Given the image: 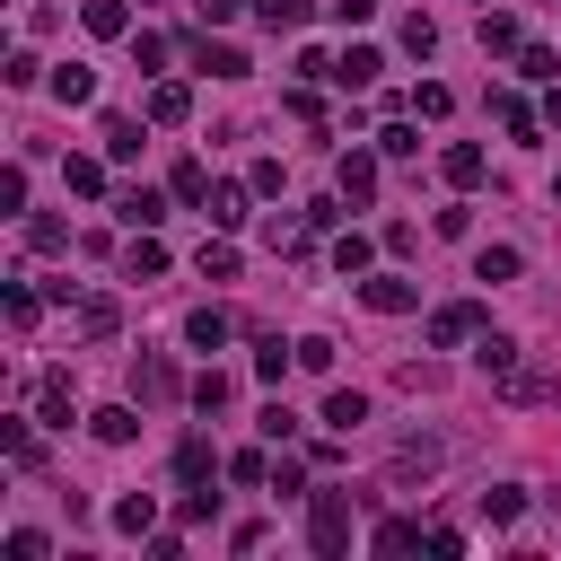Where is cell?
I'll use <instances>...</instances> for the list:
<instances>
[{
    "mask_svg": "<svg viewBox=\"0 0 561 561\" xmlns=\"http://www.w3.org/2000/svg\"><path fill=\"white\" fill-rule=\"evenodd\" d=\"M0 456H9L18 473H35V465H44V438H35V430H26L18 412H9V421H0Z\"/></svg>",
    "mask_w": 561,
    "mask_h": 561,
    "instance_id": "2e32d148",
    "label": "cell"
},
{
    "mask_svg": "<svg viewBox=\"0 0 561 561\" xmlns=\"http://www.w3.org/2000/svg\"><path fill=\"white\" fill-rule=\"evenodd\" d=\"M193 272H202V280H237V245H228V237H202Z\"/></svg>",
    "mask_w": 561,
    "mask_h": 561,
    "instance_id": "4316f807",
    "label": "cell"
},
{
    "mask_svg": "<svg viewBox=\"0 0 561 561\" xmlns=\"http://www.w3.org/2000/svg\"><path fill=\"white\" fill-rule=\"evenodd\" d=\"M307 9H316V0H254V18H263L272 35H289V26H307Z\"/></svg>",
    "mask_w": 561,
    "mask_h": 561,
    "instance_id": "e575fe53",
    "label": "cell"
},
{
    "mask_svg": "<svg viewBox=\"0 0 561 561\" xmlns=\"http://www.w3.org/2000/svg\"><path fill=\"white\" fill-rule=\"evenodd\" d=\"M333 18H342V26H368V18H377V0H333Z\"/></svg>",
    "mask_w": 561,
    "mask_h": 561,
    "instance_id": "f5cc1de1",
    "label": "cell"
},
{
    "mask_svg": "<svg viewBox=\"0 0 561 561\" xmlns=\"http://www.w3.org/2000/svg\"><path fill=\"white\" fill-rule=\"evenodd\" d=\"M228 333H237V324H228V307H193V316H184V342H193V351H219Z\"/></svg>",
    "mask_w": 561,
    "mask_h": 561,
    "instance_id": "ac0fdd59",
    "label": "cell"
},
{
    "mask_svg": "<svg viewBox=\"0 0 561 561\" xmlns=\"http://www.w3.org/2000/svg\"><path fill=\"white\" fill-rule=\"evenodd\" d=\"M403 53H412V61H430V53H438V18H421V9H412V18H403Z\"/></svg>",
    "mask_w": 561,
    "mask_h": 561,
    "instance_id": "8d00e7d4",
    "label": "cell"
},
{
    "mask_svg": "<svg viewBox=\"0 0 561 561\" xmlns=\"http://www.w3.org/2000/svg\"><path fill=\"white\" fill-rule=\"evenodd\" d=\"M219 517V491L210 482H184V526H210Z\"/></svg>",
    "mask_w": 561,
    "mask_h": 561,
    "instance_id": "ee69618b",
    "label": "cell"
},
{
    "mask_svg": "<svg viewBox=\"0 0 561 561\" xmlns=\"http://www.w3.org/2000/svg\"><path fill=\"white\" fill-rule=\"evenodd\" d=\"M158 272H167L158 228H131V237H123V280H158Z\"/></svg>",
    "mask_w": 561,
    "mask_h": 561,
    "instance_id": "9c48e42d",
    "label": "cell"
},
{
    "mask_svg": "<svg viewBox=\"0 0 561 561\" xmlns=\"http://www.w3.org/2000/svg\"><path fill=\"white\" fill-rule=\"evenodd\" d=\"M438 456H447V447H438V438H403V447H394V473H403V482H412V473H430V465H438Z\"/></svg>",
    "mask_w": 561,
    "mask_h": 561,
    "instance_id": "836d02e7",
    "label": "cell"
},
{
    "mask_svg": "<svg viewBox=\"0 0 561 561\" xmlns=\"http://www.w3.org/2000/svg\"><path fill=\"white\" fill-rule=\"evenodd\" d=\"M114 219H123V228H158V219H167V202H158L149 184H123V193H114Z\"/></svg>",
    "mask_w": 561,
    "mask_h": 561,
    "instance_id": "4fadbf2b",
    "label": "cell"
},
{
    "mask_svg": "<svg viewBox=\"0 0 561 561\" xmlns=\"http://www.w3.org/2000/svg\"><path fill=\"white\" fill-rule=\"evenodd\" d=\"M149 517H158V500H149V491H131V500H114V526H131V535H140Z\"/></svg>",
    "mask_w": 561,
    "mask_h": 561,
    "instance_id": "c3c4849f",
    "label": "cell"
},
{
    "mask_svg": "<svg viewBox=\"0 0 561 561\" xmlns=\"http://www.w3.org/2000/svg\"><path fill=\"white\" fill-rule=\"evenodd\" d=\"M377 70H386V61H377V44H351V53L333 61V79H342V88H368Z\"/></svg>",
    "mask_w": 561,
    "mask_h": 561,
    "instance_id": "d4e9b609",
    "label": "cell"
},
{
    "mask_svg": "<svg viewBox=\"0 0 561 561\" xmlns=\"http://www.w3.org/2000/svg\"><path fill=\"white\" fill-rule=\"evenodd\" d=\"M377 158H421V131H412V123H386V131H377Z\"/></svg>",
    "mask_w": 561,
    "mask_h": 561,
    "instance_id": "b9f144b4",
    "label": "cell"
},
{
    "mask_svg": "<svg viewBox=\"0 0 561 561\" xmlns=\"http://www.w3.org/2000/svg\"><path fill=\"white\" fill-rule=\"evenodd\" d=\"M114 324H123L114 298H79V307H70V333H79V342H114Z\"/></svg>",
    "mask_w": 561,
    "mask_h": 561,
    "instance_id": "5bb4252c",
    "label": "cell"
},
{
    "mask_svg": "<svg viewBox=\"0 0 561 561\" xmlns=\"http://www.w3.org/2000/svg\"><path fill=\"white\" fill-rule=\"evenodd\" d=\"M228 473H237V482H254V491H263V482H272V456H263V447H237V456H228Z\"/></svg>",
    "mask_w": 561,
    "mask_h": 561,
    "instance_id": "7bdbcfd3",
    "label": "cell"
},
{
    "mask_svg": "<svg viewBox=\"0 0 561 561\" xmlns=\"http://www.w3.org/2000/svg\"><path fill=\"white\" fill-rule=\"evenodd\" d=\"M140 114H149V123H167V131H175V123H184V114H193V88H184V79H149V96H140Z\"/></svg>",
    "mask_w": 561,
    "mask_h": 561,
    "instance_id": "ba28073f",
    "label": "cell"
},
{
    "mask_svg": "<svg viewBox=\"0 0 561 561\" xmlns=\"http://www.w3.org/2000/svg\"><path fill=\"white\" fill-rule=\"evenodd\" d=\"M184 394H193V412H228V394H237V377H228V368H202V377H193Z\"/></svg>",
    "mask_w": 561,
    "mask_h": 561,
    "instance_id": "603a6c76",
    "label": "cell"
},
{
    "mask_svg": "<svg viewBox=\"0 0 561 561\" xmlns=\"http://www.w3.org/2000/svg\"><path fill=\"white\" fill-rule=\"evenodd\" d=\"M543 131H561V88H552V96H543Z\"/></svg>",
    "mask_w": 561,
    "mask_h": 561,
    "instance_id": "db71d44e",
    "label": "cell"
},
{
    "mask_svg": "<svg viewBox=\"0 0 561 561\" xmlns=\"http://www.w3.org/2000/svg\"><path fill=\"white\" fill-rule=\"evenodd\" d=\"M44 552H53V543H44L35 526H9V561H44Z\"/></svg>",
    "mask_w": 561,
    "mask_h": 561,
    "instance_id": "f907efd6",
    "label": "cell"
},
{
    "mask_svg": "<svg viewBox=\"0 0 561 561\" xmlns=\"http://www.w3.org/2000/svg\"><path fill=\"white\" fill-rule=\"evenodd\" d=\"M263 438H272V447L298 438V412H289V403H263Z\"/></svg>",
    "mask_w": 561,
    "mask_h": 561,
    "instance_id": "681fc988",
    "label": "cell"
},
{
    "mask_svg": "<svg viewBox=\"0 0 561 561\" xmlns=\"http://www.w3.org/2000/svg\"><path fill=\"white\" fill-rule=\"evenodd\" d=\"M44 88H53V105H96V70H88V61H61Z\"/></svg>",
    "mask_w": 561,
    "mask_h": 561,
    "instance_id": "7c38bea8",
    "label": "cell"
},
{
    "mask_svg": "<svg viewBox=\"0 0 561 561\" xmlns=\"http://www.w3.org/2000/svg\"><path fill=\"white\" fill-rule=\"evenodd\" d=\"M289 368H298V342H280V333H263V342H254V377H263V386H280Z\"/></svg>",
    "mask_w": 561,
    "mask_h": 561,
    "instance_id": "d6986e66",
    "label": "cell"
},
{
    "mask_svg": "<svg viewBox=\"0 0 561 561\" xmlns=\"http://www.w3.org/2000/svg\"><path fill=\"white\" fill-rule=\"evenodd\" d=\"M237 9H254V0H193V18H202V26H228Z\"/></svg>",
    "mask_w": 561,
    "mask_h": 561,
    "instance_id": "816d5d0a",
    "label": "cell"
},
{
    "mask_svg": "<svg viewBox=\"0 0 561 561\" xmlns=\"http://www.w3.org/2000/svg\"><path fill=\"white\" fill-rule=\"evenodd\" d=\"M500 394H508V403H561V377H543V368H526V359H517V368L500 377Z\"/></svg>",
    "mask_w": 561,
    "mask_h": 561,
    "instance_id": "8fae6325",
    "label": "cell"
},
{
    "mask_svg": "<svg viewBox=\"0 0 561 561\" xmlns=\"http://www.w3.org/2000/svg\"><path fill=\"white\" fill-rule=\"evenodd\" d=\"M473 35H482V53H517V44H526V35H517V18H500V9H482V26H473Z\"/></svg>",
    "mask_w": 561,
    "mask_h": 561,
    "instance_id": "f546056e",
    "label": "cell"
},
{
    "mask_svg": "<svg viewBox=\"0 0 561 561\" xmlns=\"http://www.w3.org/2000/svg\"><path fill=\"white\" fill-rule=\"evenodd\" d=\"M491 333V316L473 307V298H447V307H430V351H473Z\"/></svg>",
    "mask_w": 561,
    "mask_h": 561,
    "instance_id": "7a4b0ae2",
    "label": "cell"
},
{
    "mask_svg": "<svg viewBox=\"0 0 561 561\" xmlns=\"http://www.w3.org/2000/svg\"><path fill=\"white\" fill-rule=\"evenodd\" d=\"M140 123L149 114H105V158H140Z\"/></svg>",
    "mask_w": 561,
    "mask_h": 561,
    "instance_id": "484cf974",
    "label": "cell"
},
{
    "mask_svg": "<svg viewBox=\"0 0 561 561\" xmlns=\"http://www.w3.org/2000/svg\"><path fill=\"white\" fill-rule=\"evenodd\" d=\"M167 193L202 210V202H210V167H202V158H175V175H167Z\"/></svg>",
    "mask_w": 561,
    "mask_h": 561,
    "instance_id": "44dd1931",
    "label": "cell"
},
{
    "mask_svg": "<svg viewBox=\"0 0 561 561\" xmlns=\"http://www.w3.org/2000/svg\"><path fill=\"white\" fill-rule=\"evenodd\" d=\"M140 412H149V403H105V412H88V430H96L105 447H131V438H140Z\"/></svg>",
    "mask_w": 561,
    "mask_h": 561,
    "instance_id": "30bf717a",
    "label": "cell"
},
{
    "mask_svg": "<svg viewBox=\"0 0 561 561\" xmlns=\"http://www.w3.org/2000/svg\"><path fill=\"white\" fill-rule=\"evenodd\" d=\"M202 210H210V228H219V237H237V228H245V184H210V202H202Z\"/></svg>",
    "mask_w": 561,
    "mask_h": 561,
    "instance_id": "e0dca14e",
    "label": "cell"
},
{
    "mask_svg": "<svg viewBox=\"0 0 561 561\" xmlns=\"http://www.w3.org/2000/svg\"><path fill=\"white\" fill-rule=\"evenodd\" d=\"M175 394H184V377H175V359H167V351H140V359H131V403H149V412H167Z\"/></svg>",
    "mask_w": 561,
    "mask_h": 561,
    "instance_id": "3957f363",
    "label": "cell"
},
{
    "mask_svg": "<svg viewBox=\"0 0 561 561\" xmlns=\"http://www.w3.org/2000/svg\"><path fill=\"white\" fill-rule=\"evenodd\" d=\"M438 175H447L456 193H473V184L491 175V158H482V140H447V149H438Z\"/></svg>",
    "mask_w": 561,
    "mask_h": 561,
    "instance_id": "8992f818",
    "label": "cell"
},
{
    "mask_svg": "<svg viewBox=\"0 0 561 561\" xmlns=\"http://www.w3.org/2000/svg\"><path fill=\"white\" fill-rule=\"evenodd\" d=\"M35 412H44L53 430H70V421H79V394H70V377H44V386H35Z\"/></svg>",
    "mask_w": 561,
    "mask_h": 561,
    "instance_id": "ffe728a7",
    "label": "cell"
},
{
    "mask_svg": "<svg viewBox=\"0 0 561 561\" xmlns=\"http://www.w3.org/2000/svg\"><path fill=\"white\" fill-rule=\"evenodd\" d=\"M175 473H184V482H219V456H210L202 438H184V447H175Z\"/></svg>",
    "mask_w": 561,
    "mask_h": 561,
    "instance_id": "d6a6232c",
    "label": "cell"
},
{
    "mask_svg": "<svg viewBox=\"0 0 561 561\" xmlns=\"http://www.w3.org/2000/svg\"><path fill=\"white\" fill-rule=\"evenodd\" d=\"M307 543H316L324 561L351 552V491H307Z\"/></svg>",
    "mask_w": 561,
    "mask_h": 561,
    "instance_id": "6da1fadb",
    "label": "cell"
},
{
    "mask_svg": "<svg viewBox=\"0 0 561 561\" xmlns=\"http://www.w3.org/2000/svg\"><path fill=\"white\" fill-rule=\"evenodd\" d=\"M61 184H70L79 202H96V193H105V158H70V167H61Z\"/></svg>",
    "mask_w": 561,
    "mask_h": 561,
    "instance_id": "4dcf8cb0",
    "label": "cell"
},
{
    "mask_svg": "<svg viewBox=\"0 0 561 561\" xmlns=\"http://www.w3.org/2000/svg\"><path fill=\"white\" fill-rule=\"evenodd\" d=\"M298 368L324 377V368H333V342H324V333H298Z\"/></svg>",
    "mask_w": 561,
    "mask_h": 561,
    "instance_id": "7dc6e473",
    "label": "cell"
},
{
    "mask_svg": "<svg viewBox=\"0 0 561 561\" xmlns=\"http://www.w3.org/2000/svg\"><path fill=\"white\" fill-rule=\"evenodd\" d=\"M368 543H377V552H412V543H430V526H421V517H377Z\"/></svg>",
    "mask_w": 561,
    "mask_h": 561,
    "instance_id": "cb8c5ba5",
    "label": "cell"
},
{
    "mask_svg": "<svg viewBox=\"0 0 561 561\" xmlns=\"http://www.w3.org/2000/svg\"><path fill=\"white\" fill-rule=\"evenodd\" d=\"M517 272H526L517 245H482V254H473V280H517Z\"/></svg>",
    "mask_w": 561,
    "mask_h": 561,
    "instance_id": "83f0119b",
    "label": "cell"
},
{
    "mask_svg": "<svg viewBox=\"0 0 561 561\" xmlns=\"http://www.w3.org/2000/svg\"><path fill=\"white\" fill-rule=\"evenodd\" d=\"M552 202H561V175H552Z\"/></svg>",
    "mask_w": 561,
    "mask_h": 561,
    "instance_id": "11a10c76",
    "label": "cell"
},
{
    "mask_svg": "<svg viewBox=\"0 0 561 561\" xmlns=\"http://www.w3.org/2000/svg\"><path fill=\"white\" fill-rule=\"evenodd\" d=\"M359 421H368V394H359V386H333V394H324V430H333V438H351Z\"/></svg>",
    "mask_w": 561,
    "mask_h": 561,
    "instance_id": "9a60e30c",
    "label": "cell"
},
{
    "mask_svg": "<svg viewBox=\"0 0 561 561\" xmlns=\"http://www.w3.org/2000/svg\"><path fill=\"white\" fill-rule=\"evenodd\" d=\"M473 359H482V377H508V368H517V342H508V333H482Z\"/></svg>",
    "mask_w": 561,
    "mask_h": 561,
    "instance_id": "1f68e13d",
    "label": "cell"
},
{
    "mask_svg": "<svg viewBox=\"0 0 561 561\" xmlns=\"http://www.w3.org/2000/svg\"><path fill=\"white\" fill-rule=\"evenodd\" d=\"M377 245H386V237H359V228H351V237H333V272H351V280H359V272L377 263Z\"/></svg>",
    "mask_w": 561,
    "mask_h": 561,
    "instance_id": "7402d4cb",
    "label": "cell"
},
{
    "mask_svg": "<svg viewBox=\"0 0 561 561\" xmlns=\"http://www.w3.org/2000/svg\"><path fill=\"white\" fill-rule=\"evenodd\" d=\"M482 9H491V0H482Z\"/></svg>",
    "mask_w": 561,
    "mask_h": 561,
    "instance_id": "9f6ffc18",
    "label": "cell"
},
{
    "mask_svg": "<svg viewBox=\"0 0 561 561\" xmlns=\"http://www.w3.org/2000/svg\"><path fill=\"white\" fill-rule=\"evenodd\" d=\"M482 517H491V526H517V517H526V491H517V482H491V491H482Z\"/></svg>",
    "mask_w": 561,
    "mask_h": 561,
    "instance_id": "f1b7e54d",
    "label": "cell"
},
{
    "mask_svg": "<svg viewBox=\"0 0 561 561\" xmlns=\"http://www.w3.org/2000/svg\"><path fill=\"white\" fill-rule=\"evenodd\" d=\"M517 79H561V53L552 44H517Z\"/></svg>",
    "mask_w": 561,
    "mask_h": 561,
    "instance_id": "74e56055",
    "label": "cell"
},
{
    "mask_svg": "<svg viewBox=\"0 0 561 561\" xmlns=\"http://www.w3.org/2000/svg\"><path fill=\"white\" fill-rule=\"evenodd\" d=\"M88 35H131V9L123 0H88Z\"/></svg>",
    "mask_w": 561,
    "mask_h": 561,
    "instance_id": "d590c367",
    "label": "cell"
},
{
    "mask_svg": "<svg viewBox=\"0 0 561 561\" xmlns=\"http://www.w3.org/2000/svg\"><path fill=\"white\" fill-rule=\"evenodd\" d=\"M131 61H140V70H167V35L140 26V35H131Z\"/></svg>",
    "mask_w": 561,
    "mask_h": 561,
    "instance_id": "f6af8a7d",
    "label": "cell"
},
{
    "mask_svg": "<svg viewBox=\"0 0 561 561\" xmlns=\"http://www.w3.org/2000/svg\"><path fill=\"white\" fill-rule=\"evenodd\" d=\"M447 105H456V96H447L438 79H421V88H412V114H421V123H447Z\"/></svg>",
    "mask_w": 561,
    "mask_h": 561,
    "instance_id": "60d3db41",
    "label": "cell"
},
{
    "mask_svg": "<svg viewBox=\"0 0 561 561\" xmlns=\"http://www.w3.org/2000/svg\"><path fill=\"white\" fill-rule=\"evenodd\" d=\"M359 298H368L377 316H412V307H421V289H412L403 272H368V280H359Z\"/></svg>",
    "mask_w": 561,
    "mask_h": 561,
    "instance_id": "52a82bcc",
    "label": "cell"
},
{
    "mask_svg": "<svg viewBox=\"0 0 561 561\" xmlns=\"http://www.w3.org/2000/svg\"><path fill=\"white\" fill-rule=\"evenodd\" d=\"M0 307H9V324H18V333H35V316H44V298H35L26 280H9V298H0Z\"/></svg>",
    "mask_w": 561,
    "mask_h": 561,
    "instance_id": "f35d334b",
    "label": "cell"
},
{
    "mask_svg": "<svg viewBox=\"0 0 561 561\" xmlns=\"http://www.w3.org/2000/svg\"><path fill=\"white\" fill-rule=\"evenodd\" d=\"M263 491H272V500H307V465H298V456H280V465H272V482H263Z\"/></svg>",
    "mask_w": 561,
    "mask_h": 561,
    "instance_id": "ab89813d",
    "label": "cell"
},
{
    "mask_svg": "<svg viewBox=\"0 0 561 561\" xmlns=\"http://www.w3.org/2000/svg\"><path fill=\"white\" fill-rule=\"evenodd\" d=\"M333 193L342 202H377V149H342L333 158Z\"/></svg>",
    "mask_w": 561,
    "mask_h": 561,
    "instance_id": "5b68a950",
    "label": "cell"
},
{
    "mask_svg": "<svg viewBox=\"0 0 561 561\" xmlns=\"http://www.w3.org/2000/svg\"><path fill=\"white\" fill-rule=\"evenodd\" d=\"M26 245H35V254H61L70 228H61V219H26Z\"/></svg>",
    "mask_w": 561,
    "mask_h": 561,
    "instance_id": "bcb514c9",
    "label": "cell"
},
{
    "mask_svg": "<svg viewBox=\"0 0 561 561\" xmlns=\"http://www.w3.org/2000/svg\"><path fill=\"white\" fill-rule=\"evenodd\" d=\"M184 61H193V70H210V79H237V70H245V53H237V44H219L210 26H193V35H184Z\"/></svg>",
    "mask_w": 561,
    "mask_h": 561,
    "instance_id": "277c9868",
    "label": "cell"
}]
</instances>
